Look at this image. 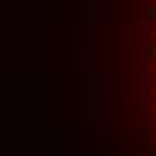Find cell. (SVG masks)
<instances>
[{"instance_id": "cell-1", "label": "cell", "mask_w": 156, "mask_h": 156, "mask_svg": "<svg viewBox=\"0 0 156 156\" xmlns=\"http://www.w3.org/2000/svg\"><path fill=\"white\" fill-rule=\"evenodd\" d=\"M133 33H136V90L143 100L146 136L156 150V0H133Z\"/></svg>"}]
</instances>
